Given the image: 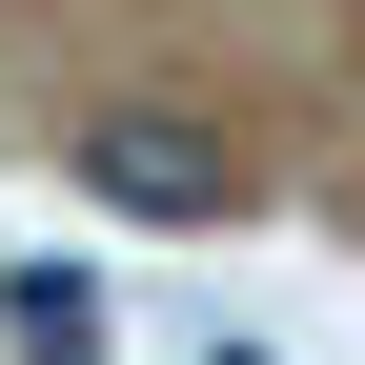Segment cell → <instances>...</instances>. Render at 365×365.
<instances>
[{"label":"cell","instance_id":"6da1fadb","mask_svg":"<svg viewBox=\"0 0 365 365\" xmlns=\"http://www.w3.org/2000/svg\"><path fill=\"white\" fill-rule=\"evenodd\" d=\"M81 182H102L122 223H223L244 203V143H223L203 102H102L81 122Z\"/></svg>","mask_w":365,"mask_h":365},{"label":"cell","instance_id":"7a4b0ae2","mask_svg":"<svg viewBox=\"0 0 365 365\" xmlns=\"http://www.w3.org/2000/svg\"><path fill=\"white\" fill-rule=\"evenodd\" d=\"M0 325H21V365H102V284H81V264H21Z\"/></svg>","mask_w":365,"mask_h":365},{"label":"cell","instance_id":"3957f363","mask_svg":"<svg viewBox=\"0 0 365 365\" xmlns=\"http://www.w3.org/2000/svg\"><path fill=\"white\" fill-rule=\"evenodd\" d=\"M223 365H244V345H223Z\"/></svg>","mask_w":365,"mask_h":365}]
</instances>
